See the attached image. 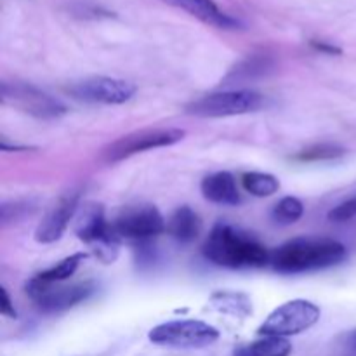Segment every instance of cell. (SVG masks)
Returning <instances> with one entry per match:
<instances>
[{
    "label": "cell",
    "instance_id": "cell-3",
    "mask_svg": "<svg viewBox=\"0 0 356 356\" xmlns=\"http://www.w3.org/2000/svg\"><path fill=\"white\" fill-rule=\"evenodd\" d=\"M266 104V97L256 90H222L202 96L186 106V111L195 117L221 118L233 115H245L261 110Z\"/></svg>",
    "mask_w": 356,
    "mask_h": 356
},
{
    "label": "cell",
    "instance_id": "cell-9",
    "mask_svg": "<svg viewBox=\"0 0 356 356\" xmlns=\"http://www.w3.org/2000/svg\"><path fill=\"white\" fill-rule=\"evenodd\" d=\"M26 292L42 313H61L87 301L96 292V285L92 282H80L68 287H58V284L37 285L28 282Z\"/></svg>",
    "mask_w": 356,
    "mask_h": 356
},
{
    "label": "cell",
    "instance_id": "cell-17",
    "mask_svg": "<svg viewBox=\"0 0 356 356\" xmlns=\"http://www.w3.org/2000/svg\"><path fill=\"white\" fill-rule=\"evenodd\" d=\"M292 344L285 337L266 336L247 346H240L233 351V356H289Z\"/></svg>",
    "mask_w": 356,
    "mask_h": 356
},
{
    "label": "cell",
    "instance_id": "cell-20",
    "mask_svg": "<svg viewBox=\"0 0 356 356\" xmlns=\"http://www.w3.org/2000/svg\"><path fill=\"white\" fill-rule=\"evenodd\" d=\"M305 214V205L299 198L296 197H285L278 202L273 207L271 218L278 225H292V222L299 221Z\"/></svg>",
    "mask_w": 356,
    "mask_h": 356
},
{
    "label": "cell",
    "instance_id": "cell-24",
    "mask_svg": "<svg viewBox=\"0 0 356 356\" xmlns=\"http://www.w3.org/2000/svg\"><path fill=\"white\" fill-rule=\"evenodd\" d=\"M0 294H2V302H0V313H2L3 316H7V318H16L17 313L16 309H14V305L13 301H10L9 294H7L6 289H0Z\"/></svg>",
    "mask_w": 356,
    "mask_h": 356
},
{
    "label": "cell",
    "instance_id": "cell-19",
    "mask_svg": "<svg viewBox=\"0 0 356 356\" xmlns=\"http://www.w3.org/2000/svg\"><path fill=\"white\" fill-rule=\"evenodd\" d=\"M219 312L232 313L236 316H245L250 313V301L245 294L240 292H216L211 298Z\"/></svg>",
    "mask_w": 356,
    "mask_h": 356
},
{
    "label": "cell",
    "instance_id": "cell-10",
    "mask_svg": "<svg viewBox=\"0 0 356 356\" xmlns=\"http://www.w3.org/2000/svg\"><path fill=\"white\" fill-rule=\"evenodd\" d=\"M2 101L37 118H58L66 113V106L61 101L28 83L3 82Z\"/></svg>",
    "mask_w": 356,
    "mask_h": 356
},
{
    "label": "cell",
    "instance_id": "cell-13",
    "mask_svg": "<svg viewBox=\"0 0 356 356\" xmlns=\"http://www.w3.org/2000/svg\"><path fill=\"white\" fill-rule=\"evenodd\" d=\"M163 2L172 7H177V9L186 10L191 16L198 17L200 21L212 24L216 28H222V30L242 28V23L229 16V14L222 13L214 0H163Z\"/></svg>",
    "mask_w": 356,
    "mask_h": 356
},
{
    "label": "cell",
    "instance_id": "cell-22",
    "mask_svg": "<svg viewBox=\"0 0 356 356\" xmlns=\"http://www.w3.org/2000/svg\"><path fill=\"white\" fill-rule=\"evenodd\" d=\"M346 149L337 145H316L308 149H302L301 153L296 155V160L302 162H318V160H332L337 156H343Z\"/></svg>",
    "mask_w": 356,
    "mask_h": 356
},
{
    "label": "cell",
    "instance_id": "cell-8",
    "mask_svg": "<svg viewBox=\"0 0 356 356\" xmlns=\"http://www.w3.org/2000/svg\"><path fill=\"white\" fill-rule=\"evenodd\" d=\"M113 232L118 238L134 240V242H148L167 229L163 216L155 205H129L120 211V214L111 222Z\"/></svg>",
    "mask_w": 356,
    "mask_h": 356
},
{
    "label": "cell",
    "instance_id": "cell-6",
    "mask_svg": "<svg viewBox=\"0 0 356 356\" xmlns=\"http://www.w3.org/2000/svg\"><path fill=\"white\" fill-rule=\"evenodd\" d=\"M184 136L186 132L181 129H141L110 143L101 153V159L106 163H117L148 149L176 145Z\"/></svg>",
    "mask_w": 356,
    "mask_h": 356
},
{
    "label": "cell",
    "instance_id": "cell-21",
    "mask_svg": "<svg viewBox=\"0 0 356 356\" xmlns=\"http://www.w3.org/2000/svg\"><path fill=\"white\" fill-rule=\"evenodd\" d=\"M271 63L266 56H252V58H247L245 61L240 63L238 66L232 70L228 80H247L252 79L256 75H263L270 70Z\"/></svg>",
    "mask_w": 356,
    "mask_h": 356
},
{
    "label": "cell",
    "instance_id": "cell-16",
    "mask_svg": "<svg viewBox=\"0 0 356 356\" xmlns=\"http://www.w3.org/2000/svg\"><path fill=\"white\" fill-rule=\"evenodd\" d=\"M87 259V254L86 252H76L72 254V256L65 257L63 261H59L58 264L54 266L47 268L45 271L38 273L37 277L31 278L30 282L37 285H54V284H61V282L68 280L76 270H79L80 263Z\"/></svg>",
    "mask_w": 356,
    "mask_h": 356
},
{
    "label": "cell",
    "instance_id": "cell-18",
    "mask_svg": "<svg viewBox=\"0 0 356 356\" xmlns=\"http://www.w3.org/2000/svg\"><path fill=\"white\" fill-rule=\"evenodd\" d=\"M242 184L247 193L254 197H271L280 190V181L268 172H245L242 176Z\"/></svg>",
    "mask_w": 356,
    "mask_h": 356
},
{
    "label": "cell",
    "instance_id": "cell-14",
    "mask_svg": "<svg viewBox=\"0 0 356 356\" xmlns=\"http://www.w3.org/2000/svg\"><path fill=\"white\" fill-rule=\"evenodd\" d=\"M202 195L218 205H238L242 202L236 179L229 172H216L207 176L200 184Z\"/></svg>",
    "mask_w": 356,
    "mask_h": 356
},
{
    "label": "cell",
    "instance_id": "cell-12",
    "mask_svg": "<svg viewBox=\"0 0 356 356\" xmlns=\"http://www.w3.org/2000/svg\"><path fill=\"white\" fill-rule=\"evenodd\" d=\"M80 190H70L59 197L51 207V211L44 216L40 225L35 229V240L38 243H52L59 240L68 228L70 221L76 214L80 204Z\"/></svg>",
    "mask_w": 356,
    "mask_h": 356
},
{
    "label": "cell",
    "instance_id": "cell-15",
    "mask_svg": "<svg viewBox=\"0 0 356 356\" xmlns=\"http://www.w3.org/2000/svg\"><path fill=\"white\" fill-rule=\"evenodd\" d=\"M167 232L174 240L181 243H191L202 232V221L195 211L188 205L177 209L167 222Z\"/></svg>",
    "mask_w": 356,
    "mask_h": 356
},
{
    "label": "cell",
    "instance_id": "cell-5",
    "mask_svg": "<svg viewBox=\"0 0 356 356\" xmlns=\"http://www.w3.org/2000/svg\"><path fill=\"white\" fill-rule=\"evenodd\" d=\"M320 320V308L306 299H294L278 306L257 329L261 336L291 337L312 329Z\"/></svg>",
    "mask_w": 356,
    "mask_h": 356
},
{
    "label": "cell",
    "instance_id": "cell-25",
    "mask_svg": "<svg viewBox=\"0 0 356 356\" xmlns=\"http://www.w3.org/2000/svg\"><path fill=\"white\" fill-rule=\"evenodd\" d=\"M312 45H313V47H315V49H318V51L327 52V54H341V49L334 47V45L325 44V42H315V40H313Z\"/></svg>",
    "mask_w": 356,
    "mask_h": 356
},
{
    "label": "cell",
    "instance_id": "cell-1",
    "mask_svg": "<svg viewBox=\"0 0 356 356\" xmlns=\"http://www.w3.org/2000/svg\"><path fill=\"white\" fill-rule=\"evenodd\" d=\"M204 256L218 266L229 270H254L270 264L271 252L254 235L219 222L204 243Z\"/></svg>",
    "mask_w": 356,
    "mask_h": 356
},
{
    "label": "cell",
    "instance_id": "cell-2",
    "mask_svg": "<svg viewBox=\"0 0 356 356\" xmlns=\"http://www.w3.org/2000/svg\"><path fill=\"white\" fill-rule=\"evenodd\" d=\"M348 256L346 247L341 242L323 236H301L271 252L270 264L275 271L284 275L309 273L325 270L343 263Z\"/></svg>",
    "mask_w": 356,
    "mask_h": 356
},
{
    "label": "cell",
    "instance_id": "cell-23",
    "mask_svg": "<svg viewBox=\"0 0 356 356\" xmlns=\"http://www.w3.org/2000/svg\"><path fill=\"white\" fill-rule=\"evenodd\" d=\"M356 216V195L351 197L350 200L343 202L339 204L337 207H334L332 211L329 212V219L330 221H337V222H343V221H350L351 218Z\"/></svg>",
    "mask_w": 356,
    "mask_h": 356
},
{
    "label": "cell",
    "instance_id": "cell-4",
    "mask_svg": "<svg viewBox=\"0 0 356 356\" xmlns=\"http://www.w3.org/2000/svg\"><path fill=\"white\" fill-rule=\"evenodd\" d=\"M75 233L82 242L90 245L99 259L111 263L117 257L118 236L113 226L106 221L104 207L96 202H89L82 207L75 221Z\"/></svg>",
    "mask_w": 356,
    "mask_h": 356
},
{
    "label": "cell",
    "instance_id": "cell-26",
    "mask_svg": "<svg viewBox=\"0 0 356 356\" xmlns=\"http://www.w3.org/2000/svg\"><path fill=\"white\" fill-rule=\"evenodd\" d=\"M351 341H353V346L356 348V332L353 334V337H351Z\"/></svg>",
    "mask_w": 356,
    "mask_h": 356
},
{
    "label": "cell",
    "instance_id": "cell-7",
    "mask_svg": "<svg viewBox=\"0 0 356 356\" xmlns=\"http://www.w3.org/2000/svg\"><path fill=\"white\" fill-rule=\"evenodd\" d=\"M148 339L159 346L205 348L219 339V330L202 320H172L153 327Z\"/></svg>",
    "mask_w": 356,
    "mask_h": 356
},
{
    "label": "cell",
    "instance_id": "cell-11",
    "mask_svg": "<svg viewBox=\"0 0 356 356\" xmlns=\"http://www.w3.org/2000/svg\"><path fill=\"white\" fill-rule=\"evenodd\" d=\"M73 97L89 103L124 104L136 94V86L129 80L113 79V76H90L79 80L68 87Z\"/></svg>",
    "mask_w": 356,
    "mask_h": 356
}]
</instances>
